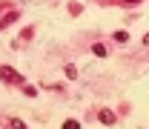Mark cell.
<instances>
[{"label":"cell","instance_id":"cell-6","mask_svg":"<svg viewBox=\"0 0 149 129\" xmlns=\"http://www.w3.org/2000/svg\"><path fill=\"white\" fill-rule=\"evenodd\" d=\"M66 77H69V80H74V77H77V66H72V63H69V66H66Z\"/></svg>","mask_w":149,"mask_h":129},{"label":"cell","instance_id":"cell-1","mask_svg":"<svg viewBox=\"0 0 149 129\" xmlns=\"http://www.w3.org/2000/svg\"><path fill=\"white\" fill-rule=\"evenodd\" d=\"M0 77H3L6 83H23V77H20L15 69H9V66H3V69H0Z\"/></svg>","mask_w":149,"mask_h":129},{"label":"cell","instance_id":"cell-9","mask_svg":"<svg viewBox=\"0 0 149 129\" xmlns=\"http://www.w3.org/2000/svg\"><path fill=\"white\" fill-rule=\"evenodd\" d=\"M63 129H80V123H77V121H66V123H63Z\"/></svg>","mask_w":149,"mask_h":129},{"label":"cell","instance_id":"cell-8","mask_svg":"<svg viewBox=\"0 0 149 129\" xmlns=\"http://www.w3.org/2000/svg\"><path fill=\"white\" fill-rule=\"evenodd\" d=\"M23 95H29V98H35V95H37V89H35V86H23Z\"/></svg>","mask_w":149,"mask_h":129},{"label":"cell","instance_id":"cell-3","mask_svg":"<svg viewBox=\"0 0 149 129\" xmlns=\"http://www.w3.org/2000/svg\"><path fill=\"white\" fill-rule=\"evenodd\" d=\"M20 17V12H9V15H6V17L0 20V29H6V26H9V23H15V20Z\"/></svg>","mask_w":149,"mask_h":129},{"label":"cell","instance_id":"cell-12","mask_svg":"<svg viewBox=\"0 0 149 129\" xmlns=\"http://www.w3.org/2000/svg\"><path fill=\"white\" fill-rule=\"evenodd\" d=\"M146 43H149V35H143V46H146Z\"/></svg>","mask_w":149,"mask_h":129},{"label":"cell","instance_id":"cell-2","mask_svg":"<svg viewBox=\"0 0 149 129\" xmlns=\"http://www.w3.org/2000/svg\"><path fill=\"white\" fill-rule=\"evenodd\" d=\"M97 118H100L106 126H115V112H112V109H100V115H97Z\"/></svg>","mask_w":149,"mask_h":129},{"label":"cell","instance_id":"cell-4","mask_svg":"<svg viewBox=\"0 0 149 129\" xmlns=\"http://www.w3.org/2000/svg\"><path fill=\"white\" fill-rule=\"evenodd\" d=\"M92 52H95L97 57H106V46H103V43H95V46H92Z\"/></svg>","mask_w":149,"mask_h":129},{"label":"cell","instance_id":"cell-7","mask_svg":"<svg viewBox=\"0 0 149 129\" xmlns=\"http://www.w3.org/2000/svg\"><path fill=\"white\" fill-rule=\"evenodd\" d=\"M9 123H12V129H26V123H23V121H20V118H12V121H9Z\"/></svg>","mask_w":149,"mask_h":129},{"label":"cell","instance_id":"cell-10","mask_svg":"<svg viewBox=\"0 0 149 129\" xmlns=\"http://www.w3.org/2000/svg\"><path fill=\"white\" fill-rule=\"evenodd\" d=\"M80 9H83L80 3H72V6H69V12H72V15H80Z\"/></svg>","mask_w":149,"mask_h":129},{"label":"cell","instance_id":"cell-5","mask_svg":"<svg viewBox=\"0 0 149 129\" xmlns=\"http://www.w3.org/2000/svg\"><path fill=\"white\" fill-rule=\"evenodd\" d=\"M115 40H118V43H126V40H129V32H123V29L115 32Z\"/></svg>","mask_w":149,"mask_h":129},{"label":"cell","instance_id":"cell-11","mask_svg":"<svg viewBox=\"0 0 149 129\" xmlns=\"http://www.w3.org/2000/svg\"><path fill=\"white\" fill-rule=\"evenodd\" d=\"M123 3H129V6H135V3H141V0H123Z\"/></svg>","mask_w":149,"mask_h":129}]
</instances>
